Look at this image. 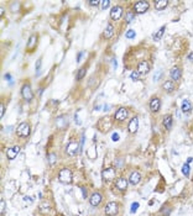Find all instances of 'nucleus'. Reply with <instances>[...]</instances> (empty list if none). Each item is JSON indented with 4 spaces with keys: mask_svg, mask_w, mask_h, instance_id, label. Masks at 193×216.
<instances>
[{
    "mask_svg": "<svg viewBox=\"0 0 193 216\" xmlns=\"http://www.w3.org/2000/svg\"><path fill=\"white\" fill-rule=\"evenodd\" d=\"M114 177H115V169L113 167H108V168H104L102 170V178L104 179L105 182L113 181Z\"/></svg>",
    "mask_w": 193,
    "mask_h": 216,
    "instance_id": "2eb2a0df",
    "label": "nucleus"
},
{
    "mask_svg": "<svg viewBox=\"0 0 193 216\" xmlns=\"http://www.w3.org/2000/svg\"><path fill=\"white\" fill-rule=\"evenodd\" d=\"M20 146L19 145H15V146H11V147H9L8 150H6V157H8V159H15L16 158V156L19 154V152H20Z\"/></svg>",
    "mask_w": 193,
    "mask_h": 216,
    "instance_id": "f3484780",
    "label": "nucleus"
},
{
    "mask_svg": "<svg viewBox=\"0 0 193 216\" xmlns=\"http://www.w3.org/2000/svg\"><path fill=\"white\" fill-rule=\"evenodd\" d=\"M48 163H50L51 166L56 163V154H54V153H51V154L48 156Z\"/></svg>",
    "mask_w": 193,
    "mask_h": 216,
    "instance_id": "c9c22d12",
    "label": "nucleus"
},
{
    "mask_svg": "<svg viewBox=\"0 0 193 216\" xmlns=\"http://www.w3.org/2000/svg\"><path fill=\"white\" fill-rule=\"evenodd\" d=\"M83 55H84V52H79L78 53V58H77V62H81V59H82V57H83Z\"/></svg>",
    "mask_w": 193,
    "mask_h": 216,
    "instance_id": "79ce46f5",
    "label": "nucleus"
},
{
    "mask_svg": "<svg viewBox=\"0 0 193 216\" xmlns=\"http://www.w3.org/2000/svg\"><path fill=\"white\" fill-rule=\"evenodd\" d=\"M136 70L139 72V73L141 76H145V74H149L150 73V70H151V66L147 61H140L138 63V67H136Z\"/></svg>",
    "mask_w": 193,
    "mask_h": 216,
    "instance_id": "9d476101",
    "label": "nucleus"
},
{
    "mask_svg": "<svg viewBox=\"0 0 193 216\" xmlns=\"http://www.w3.org/2000/svg\"><path fill=\"white\" fill-rule=\"evenodd\" d=\"M81 191H82V194H83V199H87V190H86V188L84 187H81Z\"/></svg>",
    "mask_w": 193,
    "mask_h": 216,
    "instance_id": "ea45409f",
    "label": "nucleus"
},
{
    "mask_svg": "<svg viewBox=\"0 0 193 216\" xmlns=\"http://www.w3.org/2000/svg\"><path fill=\"white\" fill-rule=\"evenodd\" d=\"M111 140H113V141H115V142L119 141V133L114 132V133H113V136H111Z\"/></svg>",
    "mask_w": 193,
    "mask_h": 216,
    "instance_id": "58836bf2",
    "label": "nucleus"
},
{
    "mask_svg": "<svg viewBox=\"0 0 193 216\" xmlns=\"http://www.w3.org/2000/svg\"><path fill=\"white\" fill-rule=\"evenodd\" d=\"M129 117V110L126 109V107H124V106H121V107H119V109L115 111V114H114V121H117V122H124L126 119Z\"/></svg>",
    "mask_w": 193,
    "mask_h": 216,
    "instance_id": "39448f33",
    "label": "nucleus"
},
{
    "mask_svg": "<svg viewBox=\"0 0 193 216\" xmlns=\"http://www.w3.org/2000/svg\"><path fill=\"white\" fill-rule=\"evenodd\" d=\"M114 36V25L113 24H108L107 27L103 31V39L104 40H110Z\"/></svg>",
    "mask_w": 193,
    "mask_h": 216,
    "instance_id": "aec40b11",
    "label": "nucleus"
},
{
    "mask_svg": "<svg viewBox=\"0 0 193 216\" xmlns=\"http://www.w3.org/2000/svg\"><path fill=\"white\" fill-rule=\"evenodd\" d=\"M140 181H141V174L139 173V172H131L130 173V175H129V184H131V185H138L139 183H140Z\"/></svg>",
    "mask_w": 193,
    "mask_h": 216,
    "instance_id": "6ab92c4d",
    "label": "nucleus"
},
{
    "mask_svg": "<svg viewBox=\"0 0 193 216\" xmlns=\"http://www.w3.org/2000/svg\"><path fill=\"white\" fill-rule=\"evenodd\" d=\"M105 215L107 216H115L118 212H119V205L115 203V201H109L107 205H105Z\"/></svg>",
    "mask_w": 193,
    "mask_h": 216,
    "instance_id": "1a4fd4ad",
    "label": "nucleus"
},
{
    "mask_svg": "<svg viewBox=\"0 0 193 216\" xmlns=\"http://www.w3.org/2000/svg\"><path fill=\"white\" fill-rule=\"evenodd\" d=\"M37 45V36L36 35H31L30 37H29V41H27V45H26V48L27 51H33V48L36 47Z\"/></svg>",
    "mask_w": 193,
    "mask_h": 216,
    "instance_id": "4be33fe9",
    "label": "nucleus"
},
{
    "mask_svg": "<svg viewBox=\"0 0 193 216\" xmlns=\"http://www.w3.org/2000/svg\"><path fill=\"white\" fill-rule=\"evenodd\" d=\"M86 73H87V68H84V67L79 68L78 72H77V74H75V80H77V82L82 80V79L86 77Z\"/></svg>",
    "mask_w": 193,
    "mask_h": 216,
    "instance_id": "a878e982",
    "label": "nucleus"
},
{
    "mask_svg": "<svg viewBox=\"0 0 193 216\" xmlns=\"http://www.w3.org/2000/svg\"><path fill=\"white\" fill-rule=\"evenodd\" d=\"M102 200H103V195L99 191H94L89 197V204H90V206L96 208L102 203Z\"/></svg>",
    "mask_w": 193,
    "mask_h": 216,
    "instance_id": "9b49d317",
    "label": "nucleus"
},
{
    "mask_svg": "<svg viewBox=\"0 0 193 216\" xmlns=\"http://www.w3.org/2000/svg\"><path fill=\"white\" fill-rule=\"evenodd\" d=\"M4 79H5V80H8V82H10V80H11L12 78H11V76H10L9 73H6V74L4 76Z\"/></svg>",
    "mask_w": 193,
    "mask_h": 216,
    "instance_id": "37998d69",
    "label": "nucleus"
},
{
    "mask_svg": "<svg viewBox=\"0 0 193 216\" xmlns=\"http://www.w3.org/2000/svg\"><path fill=\"white\" fill-rule=\"evenodd\" d=\"M58 181L63 184H69L72 183V172L68 168H62L58 172Z\"/></svg>",
    "mask_w": 193,
    "mask_h": 216,
    "instance_id": "423d86ee",
    "label": "nucleus"
},
{
    "mask_svg": "<svg viewBox=\"0 0 193 216\" xmlns=\"http://www.w3.org/2000/svg\"><path fill=\"white\" fill-rule=\"evenodd\" d=\"M162 89H163V92L167 93V94H173V93L176 92V89H177V88H176V83L172 82L171 79H168V80L163 82Z\"/></svg>",
    "mask_w": 193,
    "mask_h": 216,
    "instance_id": "f8f14e48",
    "label": "nucleus"
},
{
    "mask_svg": "<svg viewBox=\"0 0 193 216\" xmlns=\"http://www.w3.org/2000/svg\"><path fill=\"white\" fill-rule=\"evenodd\" d=\"M128 184H129V182L126 181L125 178H123V177L118 178L117 181H115V187H117V189H118L119 191H121V193L126 191V189H128Z\"/></svg>",
    "mask_w": 193,
    "mask_h": 216,
    "instance_id": "dca6fc26",
    "label": "nucleus"
},
{
    "mask_svg": "<svg viewBox=\"0 0 193 216\" xmlns=\"http://www.w3.org/2000/svg\"><path fill=\"white\" fill-rule=\"evenodd\" d=\"M67 125H68V121H67V117L63 115V116H58L56 119V126L58 129H65L67 127Z\"/></svg>",
    "mask_w": 193,
    "mask_h": 216,
    "instance_id": "5701e85b",
    "label": "nucleus"
},
{
    "mask_svg": "<svg viewBox=\"0 0 193 216\" xmlns=\"http://www.w3.org/2000/svg\"><path fill=\"white\" fill-rule=\"evenodd\" d=\"M191 110H192V103H191L189 100L184 99V100L182 101V105H181V111L188 114Z\"/></svg>",
    "mask_w": 193,
    "mask_h": 216,
    "instance_id": "b1692460",
    "label": "nucleus"
},
{
    "mask_svg": "<svg viewBox=\"0 0 193 216\" xmlns=\"http://www.w3.org/2000/svg\"><path fill=\"white\" fill-rule=\"evenodd\" d=\"M21 96L26 103H31L32 99H33L32 88H31V84L29 82H26L21 85Z\"/></svg>",
    "mask_w": 193,
    "mask_h": 216,
    "instance_id": "7ed1b4c3",
    "label": "nucleus"
},
{
    "mask_svg": "<svg viewBox=\"0 0 193 216\" xmlns=\"http://www.w3.org/2000/svg\"><path fill=\"white\" fill-rule=\"evenodd\" d=\"M4 114H5V105L2 103V104H0V117H2V119H3Z\"/></svg>",
    "mask_w": 193,
    "mask_h": 216,
    "instance_id": "e433bc0d",
    "label": "nucleus"
},
{
    "mask_svg": "<svg viewBox=\"0 0 193 216\" xmlns=\"http://www.w3.org/2000/svg\"><path fill=\"white\" fill-rule=\"evenodd\" d=\"M123 164H124V160L121 158H117L115 162H114V167H117V168H121Z\"/></svg>",
    "mask_w": 193,
    "mask_h": 216,
    "instance_id": "72a5a7b5",
    "label": "nucleus"
},
{
    "mask_svg": "<svg viewBox=\"0 0 193 216\" xmlns=\"http://www.w3.org/2000/svg\"><path fill=\"white\" fill-rule=\"evenodd\" d=\"M31 133V127L27 122H20L16 127V135L20 138H27Z\"/></svg>",
    "mask_w": 193,
    "mask_h": 216,
    "instance_id": "f03ea898",
    "label": "nucleus"
},
{
    "mask_svg": "<svg viewBox=\"0 0 193 216\" xmlns=\"http://www.w3.org/2000/svg\"><path fill=\"white\" fill-rule=\"evenodd\" d=\"M188 59L193 62V52H191V53H189V55H188Z\"/></svg>",
    "mask_w": 193,
    "mask_h": 216,
    "instance_id": "49530a36",
    "label": "nucleus"
},
{
    "mask_svg": "<svg viewBox=\"0 0 193 216\" xmlns=\"http://www.w3.org/2000/svg\"><path fill=\"white\" fill-rule=\"evenodd\" d=\"M100 3H102V2H89V5H92V6H98V5H100Z\"/></svg>",
    "mask_w": 193,
    "mask_h": 216,
    "instance_id": "a19ab883",
    "label": "nucleus"
},
{
    "mask_svg": "<svg viewBox=\"0 0 193 216\" xmlns=\"http://www.w3.org/2000/svg\"><path fill=\"white\" fill-rule=\"evenodd\" d=\"M139 206H140V204H139L138 201H135V203H132V204H131V206H130V212H131V214H134V212H136V210L139 209Z\"/></svg>",
    "mask_w": 193,
    "mask_h": 216,
    "instance_id": "473e14b6",
    "label": "nucleus"
},
{
    "mask_svg": "<svg viewBox=\"0 0 193 216\" xmlns=\"http://www.w3.org/2000/svg\"><path fill=\"white\" fill-rule=\"evenodd\" d=\"M117 67H118L117 59H115V58H113V68H114V69H117Z\"/></svg>",
    "mask_w": 193,
    "mask_h": 216,
    "instance_id": "c03bdc74",
    "label": "nucleus"
},
{
    "mask_svg": "<svg viewBox=\"0 0 193 216\" xmlns=\"http://www.w3.org/2000/svg\"><path fill=\"white\" fill-rule=\"evenodd\" d=\"M168 5V2L167 0H155L153 2V8H155L157 11H161V10H165Z\"/></svg>",
    "mask_w": 193,
    "mask_h": 216,
    "instance_id": "412c9836",
    "label": "nucleus"
},
{
    "mask_svg": "<svg viewBox=\"0 0 193 216\" xmlns=\"http://www.w3.org/2000/svg\"><path fill=\"white\" fill-rule=\"evenodd\" d=\"M139 130V117L138 116H132L128 123V131L130 133H135Z\"/></svg>",
    "mask_w": 193,
    "mask_h": 216,
    "instance_id": "ddd939ff",
    "label": "nucleus"
},
{
    "mask_svg": "<svg viewBox=\"0 0 193 216\" xmlns=\"http://www.w3.org/2000/svg\"><path fill=\"white\" fill-rule=\"evenodd\" d=\"M192 160H193V158H192V157H189V158L187 159V163H188V164H189V163H192Z\"/></svg>",
    "mask_w": 193,
    "mask_h": 216,
    "instance_id": "de8ad7c7",
    "label": "nucleus"
},
{
    "mask_svg": "<svg viewBox=\"0 0 193 216\" xmlns=\"http://www.w3.org/2000/svg\"><path fill=\"white\" fill-rule=\"evenodd\" d=\"M130 78H131V80H134V82H138V80L141 78V74L139 73L138 70H132L131 73H130Z\"/></svg>",
    "mask_w": 193,
    "mask_h": 216,
    "instance_id": "c85d7f7f",
    "label": "nucleus"
},
{
    "mask_svg": "<svg viewBox=\"0 0 193 216\" xmlns=\"http://www.w3.org/2000/svg\"><path fill=\"white\" fill-rule=\"evenodd\" d=\"M171 211H172V209H171V208H167V210L162 209V214H163V216H168V215L171 214Z\"/></svg>",
    "mask_w": 193,
    "mask_h": 216,
    "instance_id": "4c0bfd02",
    "label": "nucleus"
},
{
    "mask_svg": "<svg viewBox=\"0 0 193 216\" xmlns=\"http://www.w3.org/2000/svg\"><path fill=\"white\" fill-rule=\"evenodd\" d=\"M41 64H42V58H38L36 61V64H35V69H36V74L38 76L40 74V69H41Z\"/></svg>",
    "mask_w": 193,
    "mask_h": 216,
    "instance_id": "2f4dec72",
    "label": "nucleus"
},
{
    "mask_svg": "<svg viewBox=\"0 0 193 216\" xmlns=\"http://www.w3.org/2000/svg\"><path fill=\"white\" fill-rule=\"evenodd\" d=\"M182 173H183L184 177H188V175H189V173H191V167H189L188 163H184V164H183V167H182Z\"/></svg>",
    "mask_w": 193,
    "mask_h": 216,
    "instance_id": "7c9ffc66",
    "label": "nucleus"
},
{
    "mask_svg": "<svg viewBox=\"0 0 193 216\" xmlns=\"http://www.w3.org/2000/svg\"><path fill=\"white\" fill-rule=\"evenodd\" d=\"M78 148H79L78 143H77L75 141H71L68 145H67V147H66V153H67L69 157H73V156L77 154V152H78Z\"/></svg>",
    "mask_w": 193,
    "mask_h": 216,
    "instance_id": "4468645a",
    "label": "nucleus"
},
{
    "mask_svg": "<svg viewBox=\"0 0 193 216\" xmlns=\"http://www.w3.org/2000/svg\"><path fill=\"white\" fill-rule=\"evenodd\" d=\"M123 14H124V9L123 6L120 5H115L110 9V19L113 21H119L121 17H123Z\"/></svg>",
    "mask_w": 193,
    "mask_h": 216,
    "instance_id": "0eeeda50",
    "label": "nucleus"
},
{
    "mask_svg": "<svg viewBox=\"0 0 193 216\" xmlns=\"http://www.w3.org/2000/svg\"><path fill=\"white\" fill-rule=\"evenodd\" d=\"M134 19H135V14H134L132 11H128L126 15H125V22H126V24H130V22L134 21Z\"/></svg>",
    "mask_w": 193,
    "mask_h": 216,
    "instance_id": "cd10ccee",
    "label": "nucleus"
},
{
    "mask_svg": "<svg viewBox=\"0 0 193 216\" xmlns=\"http://www.w3.org/2000/svg\"><path fill=\"white\" fill-rule=\"evenodd\" d=\"M165 31H166V26H161V27L157 30L156 33H153V40H155V41H159V40L162 37V36H163Z\"/></svg>",
    "mask_w": 193,
    "mask_h": 216,
    "instance_id": "bb28decb",
    "label": "nucleus"
},
{
    "mask_svg": "<svg viewBox=\"0 0 193 216\" xmlns=\"http://www.w3.org/2000/svg\"><path fill=\"white\" fill-rule=\"evenodd\" d=\"M100 126H107V129L111 127V120H110V117H109V116L102 117V119L99 120V122H98V129L100 127Z\"/></svg>",
    "mask_w": 193,
    "mask_h": 216,
    "instance_id": "393cba45",
    "label": "nucleus"
},
{
    "mask_svg": "<svg viewBox=\"0 0 193 216\" xmlns=\"http://www.w3.org/2000/svg\"><path fill=\"white\" fill-rule=\"evenodd\" d=\"M110 6V2L109 0H102V3H100V9L102 10H105Z\"/></svg>",
    "mask_w": 193,
    "mask_h": 216,
    "instance_id": "f704fd0d",
    "label": "nucleus"
},
{
    "mask_svg": "<svg viewBox=\"0 0 193 216\" xmlns=\"http://www.w3.org/2000/svg\"><path fill=\"white\" fill-rule=\"evenodd\" d=\"M170 77H171V80H172V82L180 83L181 79H182V68H181L180 66L172 67L171 70H170Z\"/></svg>",
    "mask_w": 193,
    "mask_h": 216,
    "instance_id": "6e6552de",
    "label": "nucleus"
},
{
    "mask_svg": "<svg viewBox=\"0 0 193 216\" xmlns=\"http://www.w3.org/2000/svg\"><path fill=\"white\" fill-rule=\"evenodd\" d=\"M161 105H162L161 99L159 96H156V95H153L149 101V109H150V111L152 114H157L161 110Z\"/></svg>",
    "mask_w": 193,
    "mask_h": 216,
    "instance_id": "20e7f679",
    "label": "nucleus"
},
{
    "mask_svg": "<svg viewBox=\"0 0 193 216\" xmlns=\"http://www.w3.org/2000/svg\"><path fill=\"white\" fill-rule=\"evenodd\" d=\"M162 125L166 131H171L172 125H173V116L171 114H166L162 119Z\"/></svg>",
    "mask_w": 193,
    "mask_h": 216,
    "instance_id": "a211bd4d",
    "label": "nucleus"
},
{
    "mask_svg": "<svg viewBox=\"0 0 193 216\" xmlns=\"http://www.w3.org/2000/svg\"><path fill=\"white\" fill-rule=\"evenodd\" d=\"M0 205H2V212L4 211V209H5V201L2 199V203H0Z\"/></svg>",
    "mask_w": 193,
    "mask_h": 216,
    "instance_id": "a18cd8bd",
    "label": "nucleus"
},
{
    "mask_svg": "<svg viewBox=\"0 0 193 216\" xmlns=\"http://www.w3.org/2000/svg\"><path fill=\"white\" fill-rule=\"evenodd\" d=\"M149 9H150V3L146 2V0H139V2H136L132 5V12L138 15L145 14Z\"/></svg>",
    "mask_w": 193,
    "mask_h": 216,
    "instance_id": "f257e3e1",
    "label": "nucleus"
},
{
    "mask_svg": "<svg viewBox=\"0 0 193 216\" xmlns=\"http://www.w3.org/2000/svg\"><path fill=\"white\" fill-rule=\"evenodd\" d=\"M135 36H136V32H135L132 29H129V30L126 31V33H125V37H126V39H129V40L135 39Z\"/></svg>",
    "mask_w": 193,
    "mask_h": 216,
    "instance_id": "c756f323",
    "label": "nucleus"
}]
</instances>
